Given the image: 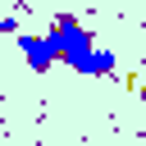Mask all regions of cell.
<instances>
[{
    "mask_svg": "<svg viewBox=\"0 0 146 146\" xmlns=\"http://www.w3.org/2000/svg\"><path fill=\"white\" fill-rule=\"evenodd\" d=\"M114 68H119V55L114 50H91V64H87V78H114Z\"/></svg>",
    "mask_w": 146,
    "mask_h": 146,
    "instance_id": "obj_3",
    "label": "cell"
},
{
    "mask_svg": "<svg viewBox=\"0 0 146 146\" xmlns=\"http://www.w3.org/2000/svg\"><path fill=\"white\" fill-rule=\"evenodd\" d=\"M18 50H23V59L32 64V73H50V68L59 64V46H55L50 32H46V36H18Z\"/></svg>",
    "mask_w": 146,
    "mask_h": 146,
    "instance_id": "obj_2",
    "label": "cell"
},
{
    "mask_svg": "<svg viewBox=\"0 0 146 146\" xmlns=\"http://www.w3.org/2000/svg\"><path fill=\"white\" fill-rule=\"evenodd\" d=\"M50 36H55V46H59V64H64V68H73V73H87L91 50H96L91 32H87L73 14H59V18H55V27H50Z\"/></svg>",
    "mask_w": 146,
    "mask_h": 146,
    "instance_id": "obj_1",
    "label": "cell"
}]
</instances>
